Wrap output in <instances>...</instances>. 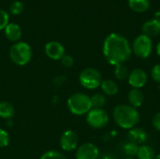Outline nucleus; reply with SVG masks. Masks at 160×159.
<instances>
[{
	"mask_svg": "<svg viewBox=\"0 0 160 159\" xmlns=\"http://www.w3.org/2000/svg\"><path fill=\"white\" fill-rule=\"evenodd\" d=\"M102 52L107 62L116 67L129 60L132 49L126 37L117 33H112L104 39Z\"/></svg>",
	"mask_w": 160,
	"mask_h": 159,
	"instance_id": "1",
	"label": "nucleus"
},
{
	"mask_svg": "<svg viewBox=\"0 0 160 159\" xmlns=\"http://www.w3.org/2000/svg\"><path fill=\"white\" fill-rule=\"evenodd\" d=\"M112 116L116 125L123 129H131L140 122L139 111L129 104H119L115 106Z\"/></svg>",
	"mask_w": 160,
	"mask_h": 159,
	"instance_id": "2",
	"label": "nucleus"
},
{
	"mask_svg": "<svg viewBox=\"0 0 160 159\" xmlns=\"http://www.w3.org/2000/svg\"><path fill=\"white\" fill-rule=\"evenodd\" d=\"M68 108L74 115L87 114L93 108L91 98L83 93H75L68 100Z\"/></svg>",
	"mask_w": 160,
	"mask_h": 159,
	"instance_id": "3",
	"label": "nucleus"
},
{
	"mask_svg": "<svg viewBox=\"0 0 160 159\" xmlns=\"http://www.w3.org/2000/svg\"><path fill=\"white\" fill-rule=\"evenodd\" d=\"M32 49L29 44L23 41L14 43L9 50L11 61L18 66H24L32 59Z\"/></svg>",
	"mask_w": 160,
	"mask_h": 159,
	"instance_id": "4",
	"label": "nucleus"
},
{
	"mask_svg": "<svg viewBox=\"0 0 160 159\" xmlns=\"http://www.w3.org/2000/svg\"><path fill=\"white\" fill-rule=\"evenodd\" d=\"M79 81L85 89L94 90L100 86L103 80L99 70L94 67H86L80 73Z\"/></svg>",
	"mask_w": 160,
	"mask_h": 159,
	"instance_id": "5",
	"label": "nucleus"
},
{
	"mask_svg": "<svg viewBox=\"0 0 160 159\" xmlns=\"http://www.w3.org/2000/svg\"><path fill=\"white\" fill-rule=\"evenodd\" d=\"M131 49L136 56H138L142 59H146L152 53L153 41L151 39V37H149L143 34L140 35L134 39Z\"/></svg>",
	"mask_w": 160,
	"mask_h": 159,
	"instance_id": "6",
	"label": "nucleus"
},
{
	"mask_svg": "<svg viewBox=\"0 0 160 159\" xmlns=\"http://www.w3.org/2000/svg\"><path fill=\"white\" fill-rule=\"evenodd\" d=\"M110 121L109 114L103 109H92L86 114L87 124L96 129L105 127Z\"/></svg>",
	"mask_w": 160,
	"mask_h": 159,
	"instance_id": "7",
	"label": "nucleus"
},
{
	"mask_svg": "<svg viewBox=\"0 0 160 159\" xmlns=\"http://www.w3.org/2000/svg\"><path fill=\"white\" fill-rule=\"evenodd\" d=\"M128 83L134 89H141L148 82V75L145 70L142 68H135L130 71L129 76L128 78Z\"/></svg>",
	"mask_w": 160,
	"mask_h": 159,
	"instance_id": "8",
	"label": "nucleus"
},
{
	"mask_svg": "<svg viewBox=\"0 0 160 159\" xmlns=\"http://www.w3.org/2000/svg\"><path fill=\"white\" fill-rule=\"evenodd\" d=\"M79 143V138L76 132L73 130L65 131L60 138V146L66 152H71L75 150Z\"/></svg>",
	"mask_w": 160,
	"mask_h": 159,
	"instance_id": "9",
	"label": "nucleus"
},
{
	"mask_svg": "<svg viewBox=\"0 0 160 159\" xmlns=\"http://www.w3.org/2000/svg\"><path fill=\"white\" fill-rule=\"evenodd\" d=\"M99 150L94 143L86 142L82 144L76 151V159H98Z\"/></svg>",
	"mask_w": 160,
	"mask_h": 159,
	"instance_id": "10",
	"label": "nucleus"
},
{
	"mask_svg": "<svg viewBox=\"0 0 160 159\" xmlns=\"http://www.w3.org/2000/svg\"><path fill=\"white\" fill-rule=\"evenodd\" d=\"M45 53L52 60H61L65 55V48L58 41H49L45 45Z\"/></svg>",
	"mask_w": 160,
	"mask_h": 159,
	"instance_id": "11",
	"label": "nucleus"
},
{
	"mask_svg": "<svg viewBox=\"0 0 160 159\" xmlns=\"http://www.w3.org/2000/svg\"><path fill=\"white\" fill-rule=\"evenodd\" d=\"M148 135L146 131L141 127H133L128 130V140L138 145H142L147 141Z\"/></svg>",
	"mask_w": 160,
	"mask_h": 159,
	"instance_id": "12",
	"label": "nucleus"
},
{
	"mask_svg": "<svg viewBox=\"0 0 160 159\" xmlns=\"http://www.w3.org/2000/svg\"><path fill=\"white\" fill-rule=\"evenodd\" d=\"M142 30V34L149 37H157L160 34V22L156 21L155 19L149 20L143 23Z\"/></svg>",
	"mask_w": 160,
	"mask_h": 159,
	"instance_id": "13",
	"label": "nucleus"
},
{
	"mask_svg": "<svg viewBox=\"0 0 160 159\" xmlns=\"http://www.w3.org/2000/svg\"><path fill=\"white\" fill-rule=\"evenodd\" d=\"M128 100L129 105L134 108H140L144 102V95L141 89H131L128 95Z\"/></svg>",
	"mask_w": 160,
	"mask_h": 159,
	"instance_id": "14",
	"label": "nucleus"
},
{
	"mask_svg": "<svg viewBox=\"0 0 160 159\" xmlns=\"http://www.w3.org/2000/svg\"><path fill=\"white\" fill-rule=\"evenodd\" d=\"M5 30L6 37L13 42H17L22 37V28L17 23H8Z\"/></svg>",
	"mask_w": 160,
	"mask_h": 159,
	"instance_id": "15",
	"label": "nucleus"
},
{
	"mask_svg": "<svg viewBox=\"0 0 160 159\" xmlns=\"http://www.w3.org/2000/svg\"><path fill=\"white\" fill-rule=\"evenodd\" d=\"M100 87H101L102 92L105 95L109 96V97L115 96L119 91L118 84L116 83V82L112 81V80H104V81H102V82L100 84Z\"/></svg>",
	"mask_w": 160,
	"mask_h": 159,
	"instance_id": "16",
	"label": "nucleus"
},
{
	"mask_svg": "<svg viewBox=\"0 0 160 159\" xmlns=\"http://www.w3.org/2000/svg\"><path fill=\"white\" fill-rule=\"evenodd\" d=\"M129 7L138 13L145 12L150 7V1L149 0H128Z\"/></svg>",
	"mask_w": 160,
	"mask_h": 159,
	"instance_id": "17",
	"label": "nucleus"
},
{
	"mask_svg": "<svg viewBox=\"0 0 160 159\" xmlns=\"http://www.w3.org/2000/svg\"><path fill=\"white\" fill-rule=\"evenodd\" d=\"M15 113L14 107L8 101L0 102V117L3 119H10Z\"/></svg>",
	"mask_w": 160,
	"mask_h": 159,
	"instance_id": "18",
	"label": "nucleus"
},
{
	"mask_svg": "<svg viewBox=\"0 0 160 159\" xmlns=\"http://www.w3.org/2000/svg\"><path fill=\"white\" fill-rule=\"evenodd\" d=\"M155 157H156L155 150L151 146L145 145V144H142L140 146L139 152L137 155L138 159H154Z\"/></svg>",
	"mask_w": 160,
	"mask_h": 159,
	"instance_id": "19",
	"label": "nucleus"
},
{
	"mask_svg": "<svg viewBox=\"0 0 160 159\" xmlns=\"http://www.w3.org/2000/svg\"><path fill=\"white\" fill-rule=\"evenodd\" d=\"M140 146L132 142H128L124 144L123 146V152L128 157H137L138 152H139Z\"/></svg>",
	"mask_w": 160,
	"mask_h": 159,
	"instance_id": "20",
	"label": "nucleus"
},
{
	"mask_svg": "<svg viewBox=\"0 0 160 159\" xmlns=\"http://www.w3.org/2000/svg\"><path fill=\"white\" fill-rule=\"evenodd\" d=\"M90 98L93 109H103V107L106 104V97L103 94H95Z\"/></svg>",
	"mask_w": 160,
	"mask_h": 159,
	"instance_id": "21",
	"label": "nucleus"
},
{
	"mask_svg": "<svg viewBox=\"0 0 160 159\" xmlns=\"http://www.w3.org/2000/svg\"><path fill=\"white\" fill-rule=\"evenodd\" d=\"M129 70L127 66L123 65H118L115 67L114 68V76L117 80L119 81H125L128 80V76H129Z\"/></svg>",
	"mask_w": 160,
	"mask_h": 159,
	"instance_id": "22",
	"label": "nucleus"
},
{
	"mask_svg": "<svg viewBox=\"0 0 160 159\" xmlns=\"http://www.w3.org/2000/svg\"><path fill=\"white\" fill-rule=\"evenodd\" d=\"M22 10H23V4L19 0L13 1L9 7V11L13 15H19L22 12Z\"/></svg>",
	"mask_w": 160,
	"mask_h": 159,
	"instance_id": "23",
	"label": "nucleus"
},
{
	"mask_svg": "<svg viewBox=\"0 0 160 159\" xmlns=\"http://www.w3.org/2000/svg\"><path fill=\"white\" fill-rule=\"evenodd\" d=\"M40 159H67L66 157L58 151H48L42 155Z\"/></svg>",
	"mask_w": 160,
	"mask_h": 159,
	"instance_id": "24",
	"label": "nucleus"
},
{
	"mask_svg": "<svg viewBox=\"0 0 160 159\" xmlns=\"http://www.w3.org/2000/svg\"><path fill=\"white\" fill-rule=\"evenodd\" d=\"M8 21H9L8 13L4 9H0V30L6 28V26L8 24Z\"/></svg>",
	"mask_w": 160,
	"mask_h": 159,
	"instance_id": "25",
	"label": "nucleus"
},
{
	"mask_svg": "<svg viewBox=\"0 0 160 159\" xmlns=\"http://www.w3.org/2000/svg\"><path fill=\"white\" fill-rule=\"evenodd\" d=\"M8 143H9V136H8V133L5 129L0 128V148H3V147L8 146Z\"/></svg>",
	"mask_w": 160,
	"mask_h": 159,
	"instance_id": "26",
	"label": "nucleus"
},
{
	"mask_svg": "<svg viewBox=\"0 0 160 159\" xmlns=\"http://www.w3.org/2000/svg\"><path fill=\"white\" fill-rule=\"evenodd\" d=\"M151 77L152 79L160 84V64L155 65L151 69Z\"/></svg>",
	"mask_w": 160,
	"mask_h": 159,
	"instance_id": "27",
	"label": "nucleus"
},
{
	"mask_svg": "<svg viewBox=\"0 0 160 159\" xmlns=\"http://www.w3.org/2000/svg\"><path fill=\"white\" fill-rule=\"evenodd\" d=\"M61 62L62 65L66 67H71L74 65V59L71 55L69 54H65L62 58H61Z\"/></svg>",
	"mask_w": 160,
	"mask_h": 159,
	"instance_id": "28",
	"label": "nucleus"
},
{
	"mask_svg": "<svg viewBox=\"0 0 160 159\" xmlns=\"http://www.w3.org/2000/svg\"><path fill=\"white\" fill-rule=\"evenodd\" d=\"M152 125L156 130L160 131V112H158L154 115V117L152 119Z\"/></svg>",
	"mask_w": 160,
	"mask_h": 159,
	"instance_id": "29",
	"label": "nucleus"
},
{
	"mask_svg": "<svg viewBox=\"0 0 160 159\" xmlns=\"http://www.w3.org/2000/svg\"><path fill=\"white\" fill-rule=\"evenodd\" d=\"M98 159H117L116 157L112 154V153H104L102 155H99V157H98Z\"/></svg>",
	"mask_w": 160,
	"mask_h": 159,
	"instance_id": "30",
	"label": "nucleus"
},
{
	"mask_svg": "<svg viewBox=\"0 0 160 159\" xmlns=\"http://www.w3.org/2000/svg\"><path fill=\"white\" fill-rule=\"evenodd\" d=\"M156 21H158V22H160V10L158 11H157L156 13H155V18H154Z\"/></svg>",
	"mask_w": 160,
	"mask_h": 159,
	"instance_id": "31",
	"label": "nucleus"
},
{
	"mask_svg": "<svg viewBox=\"0 0 160 159\" xmlns=\"http://www.w3.org/2000/svg\"><path fill=\"white\" fill-rule=\"evenodd\" d=\"M157 54L160 57V41L158 43V45H157Z\"/></svg>",
	"mask_w": 160,
	"mask_h": 159,
	"instance_id": "32",
	"label": "nucleus"
},
{
	"mask_svg": "<svg viewBox=\"0 0 160 159\" xmlns=\"http://www.w3.org/2000/svg\"><path fill=\"white\" fill-rule=\"evenodd\" d=\"M154 159H160V155H158V156H156L155 157V158Z\"/></svg>",
	"mask_w": 160,
	"mask_h": 159,
	"instance_id": "33",
	"label": "nucleus"
},
{
	"mask_svg": "<svg viewBox=\"0 0 160 159\" xmlns=\"http://www.w3.org/2000/svg\"><path fill=\"white\" fill-rule=\"evenodd\" d=\"M125 159H134V158H132V157H127V158H125Z\"/></svg>",
	"mask_w": 160,
	"mask_h": 159,
	"instance_id": "34",
	"label": "nucleus"
}]
</instances>
